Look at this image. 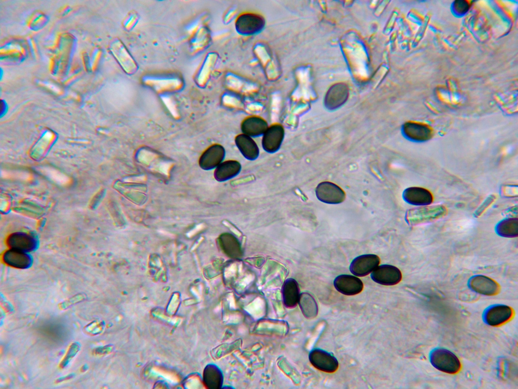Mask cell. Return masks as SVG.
<instances>
[{
    "mask_svg": "<svg viewBox=\"0 0 518 389\" xmlns=\"http://www.w3.org/2000/svg\"><path fill=\"white\" fill-rule=\"evenodd\" d=\"M447 210L443 205L425 206L409 210L406 218L412 225L429 222L442 218Z\"/></svg>",
    "mask_w": 518,
    "mask_h": 389,
    "instance_id": "1",
    "label": "cell"
},
{
    "mask_svg": "<svg viewBox=\"0 0 518 389\" xmlns=\"http://www.w3.org/2000/svg\"><path fill=\"white\" fill-rule=\"evenodd\" d=\"M431 364L438 370L449 374L459 372L461 364L457 356L449 350L437 348L430 355Z\"/></svg>",
    "mask_w": 518,
    "mask_h": 389,
    "instance_id": "2",
    "label": "cell"
},
{
    "mask_svg": "<svg viewBox=\"0 0 518 389\" xmlns=\"http://www.w3.org/2000/svg\"><path fill=\"white\" fill-rule=\"evenodd\" d=\"M311 364L316 369L327 373H333L338 367V362L331 353L319 348L312 350L309 355Z\"/></svg>",
    "mask_w": 518,
    "mask_h": 389,
    "instance_id": "3",
    "label": "cell"
},
{
    "mask_svg": "<svg viewBox=\"0 0 518 389\" xmlns=\"http://www.w3.org/2000/svg\"><path fill=\"white\" fill-rule=\"evenodd\" d=\"M370 277L373 281L378 284L392 286L401 281L402 274L400 269L395 266L382 264L377 266L371 272Z\"/></svg>",
    "mask_w": 518,
    "mask_h": 389,
    "instance_id": "4",
    "label": "cell"
},
{
    "mask_svg": "<svg viewBox=\"0 0 518 389\" xmlns=\"http://www.w3.org/2000/svg\"><path fill=\"white\" fill-rule=\"evenodd\" d=\"M317 198L327 204H336L342 203L346 198L344 191L338 186L330 182L319 183L316 189Z\"/></svg>",
    "mask_w": 518,
    "mask_h": 389,
    "instance_id": "5",
    "label": "cell"
},
{
    "mask_svg": "<svg viewBox=\"0 0 518 389\" xmlns=\"http://www.w3.org/2000/svg\"><path fill=\"white\" fill-rule=\"evenodd\" d=\"M263 18L257 14L246 13L240 15L235 22L237 31L242 34H252L260 31L264 27Z\"/></svg>",
    "mask_w": 518,
    "mask_h": 389,
    "instance_id": "6",
    "label": "cell"
},
{
    "mask_svg": "<svg viewBox=\"0 0 518 389\" xmlns=\"http://www.w3.org/2000/svg\"><path fill=\"white\" fill-rule=\"evenodd\" d=\"M380 263L379 257L372 254H364L355 258L351 263L350 270L354 275L364 277L373 271Z\"/></svg>",
    "mask_w": 518,
    "mask_h": 389,
    "instance_id": "7",
    "label": "cell"
},
{
    "mask_svg": "<svg viewBox=\"0 0 518 389\" xmlns=\"http://www.w3.org/2000/svg\"><path fill=\"white\" fill-rule=\"evenodd\" d=\"M333 285L337 291L349 296L358 294L363 289V284L361 280L349 275L337 276L334 280Z\"/></svg>",
    "mask_w": 518,
    "mask_h": 389,
    "instance_id": "8",
    "label": "cell"
},
{
    "mask_svg": "<svg viewBox=\"0 0 518 389\" xmlns=\"http://www.w3.org/2000/svg\"><path fill=\"white\" fill-rule=\"evenodd\" d=\"M512 308L506 305H495L488 308L484 314V319L489 325L497 326L509 321L512 317Z\"/></svg>",
    "mask_w": 518,
    "mask_h": 389,
    "instance_id": "9",
    "label": "cell"
},
{
    "mask_svg": "<svg viewBox=\"0 0 518 389\" xmlns=\"http://www.w3.org/2000/svg\"><path fill=\"white\" fill-rule=\"evenodd\" d=\"M469 286L473 291L487 296L495 295L499 291V286L496 282L482 275L472 277L469 281Z\"/></svg>",
    "mask_w": 518,
    "mask_h": 389,
    "instance_id": "10",
    "label": "cell"
},
{
    "mask_svg": "<svg viewBox=\"0 0 518 389\" xmlns=\"http://www.w3.org/2000/svg\"><path fill=\"white\" fill-rule=\"evenodd\" d=\"M403 130L407 137L416 141L428 140L433 136L432 129L428 125L419 123H406Z\"/></svg>",
    "mask_w": 518,
    "mask_h": 389,
    "instance_id": "11",
    "label": "cell"
},
{
    "mask_svg": "<svg viewBox=\"0 0 518 389\" xmlns=\"http://www.w3.org/2000/svg\"><path fill=\"white\" fill-rule=\"evenodd\" d=\"M284 305L287 308H293L297 304L300 297V289L296 281L288 278L284 282L281 289Z\"/></svg>",
    "mask_w": 518,
    "mask_h": 389,
    "instance_id": "12",
    "label": "cell"
},
{
    "mask_svg": "<svg viewBox=\"0 0 518 389\" xmlns=\"http://www.w3.org/2000/svg\"><path fill=\"white\" fill-rule=\"evenodd\" d=\"M404 200L409 204L426 206L433 201V196L427 189L420 187H411L406 189L403 193Z\"/></svg>",
    "mask_w": 518,
    "mask_h": 389,
    "instance_id": "13",
    "label": "cell"
},
{
    "mask_svg": "<svg viewBox=\"0 0 518 389\" xmlns=\"http://www.w3.org/2000/svg\"><path fill=\"white\" fill-rule=\"evenodd\" d=\"M348 91L345 85L334 86L325 97V105L329 109H334L341 105L347 100Z\"/></svg>",
    "mask_w": 518,
    "mask_h": 389,
    "instance_id": "14",
    "label": "cell"
},
{
    "mask_svg": "<svg viewBox=\"0 0 518 389\" xmlns=\"http://www.w3.org/2000/svg\"><path fill=\"white\" fill-rule=\"evenodd\" d=\"M224 376L222 370L214 364H208L203 372V381L208 388L218 389L222 387Z\"/></svg>",
    "mask_w": 518,
    "mask_h": 389,
    "instance_id": "15",
    "label": "cell"
},
{
    "mask_svg": "<svg viewBox=\"0 0 518 389\" xmlns=\"http://www.w3.org/2000/svg\"><path fill=\"white\" fill-rule=\"evenodd\" d=\"M113 52L123 68L127 73H133L137 69V65L124 45L120 42L115 43Z\"/></svg>",
    "mask_w": 518,
    "mask_h": 389,
    "instance_id": "16",
    "label": "cell"
},
{
    "mask_svg": "<svg viewBox=\"0 0 518 389\" xmlns=\"http://www.w3.org/2000/svg\"><path fill=\"white\" fill-rule=\"evenodd\" d=\"M144 82L159 91L176 90L179 89L182 85L181 80L176 77L148 76L144 77Z\"/></svg>",
    "mask_w": 518,
    "mask_h": 389,
    "instance_id": "17",
    "label": "cell"
},
{
    "mask_svg": "<svg viewBox=\"0 0 518 389\" xmlns=\"http://www.w3.org/2000/svg\"><path fill=\"white\" fill-rule=\"evenodd\" d=\"M298 304L303 315L307 319H313L318 314V308L314 298L309 293H300Z\"/></svg>",
    "mask_w": 518,
    "mask_h": 389,
    "instance_id": "18",
    "label": "cell"
},
{
    "mask_svg": "<svg viewBox=\"0 0 518 389\" xmlns=\"http://www.w3.org/2000/svg\"><path fill=\"white\" fill-rule=\"evenodd\" d=\"M222 156V150L219 146H211L206 150L201 155L200 165L204 169L213 167L219 163Z\"/></svg>",
    "mask_w": 518,
    "mask_h": 389,
    "instance_id": "19",
    "label": "cell"
},
{
    "mask_svg": "<svg viewBox=\"0 0 518 389\" xmlns=\"http://www.w3.org/2000/svg\"><path fill=\"white\" fill-rule=\"evenodd\" d=\"M498 234L504 237L514 238L518 235V220L509 218L500 222L497 226Z\"/></svg>",
    "mask_w": 518,
    "mask_h": 389,
    "instance_id": "20",
    "label": "cell"
},
{
    "mask_svg": "<svg viewBox=\"0 0 518 389\" xmlns=\"http://www.w3.org/2000/svg\"><path fill=\"white\" fill-rule=\"evenodd\" d=\"M221 241L222 248L225 250L226 254L231 256V251H232V256H238L237 253L238 254L239 253L240 247L239 243L235 237L229 234L224 235L222 236Z\"/></svg>",
    "mask_w": 518,
    "mask_h": 389,
    "instance_id": "21",
    "label": "cell"
},
{
    "mask_svg": "<svg viewBox=\"0 0 518 389\" xmlns=\"http://www.w3.org/2000/svg\"><path fill=\"white\" fill-rule=\"evenodd\" d=\"M5 260L12 266L23 267L28 263V258L24 254L17 251H9L5 255Z\"/></svg>",
    "mask_w": 518,
    "mask_h": 389,
    "instance_id": "22",
    "label": "cell"
},
{
    "mask_svg": "<svg viewBox=\"0 0 518 389\" xmlns=\"http://www.w3.org/2000/svg\"><path fill=\"white\" fill-rule=\"evenodd\" d=\"M79 348V345L77 343H72L69 346L66 355L60 363V368H64L65 367L72 359L77 354Z\"/></svg>",
    "mask_w": 518,
    "mask_h": 389,
    "instance_id": "23",
    "label": "cell"
},
{
    "mask_svg": "<svg viewBox=\"0 0 518 389\" xmlns=\"http://www.w3.org/2000/svg\"><path fill=\"white\" fill-rule=\"evenodd\" d=\"M32 242L26 237L17 236L12 238V244L17 248L21 249H29L31 247Z\"/></svg>",
    "mask_w": 518,
    "mask_h": 389,
    "instance_id": "24",
    "label": "cell"
},
{
    "mask_svg": "<svg viewBox=\"0 0 518 389\" xmlns=\"http://www.w3.org/2000/svg\"><path fill=\"white\" fill-rule=\"evenodd\" d=\"M85 297L86 296L85 295L82 294H77L59 304L58 306L60 309L64 310L76 303L84 300Z\"/></svg>",
    "mask_w": 518,
    "mask_h": 389,
    "instance_id": "25",
    "label": "cell"
},
{
    "mask_svg": "<svg viewBox=\"0 0 518 389\" xmlns=\"http://www.w3.org/2000/svg\"><path fill=\"white\" fill-rule=\"evenodd\" d=\"M103 329V324L98 321H94L84 327L86 333L92 335L100 333Z\"/></svg>",
    "mask_w": 518,
    "mask_h": 389,
    "instance_id": "26",
    "label": "cell"
},
{
    "mask_svg": "<svg viewBox=\"0 0 518 389\" xmlns=\"http://www.w3.org/2000/svg\"><path fill=\"white\" fill-rule=\"evenodd\" d=\"M495 199V196L494 195H491L488 197L486 200L483 202V203L479 207L477 210L474 213V216L477 217L480 216L486 209L494 202Z\"/></svg>",
    "mask_w": 518,
    "mask_h": 389,
    "instance_id": "27",
    "label": "cell"
},
{
    "mask_svg": "<svg viewBox=\"0 0 518 389\" xmlns=\"http://www.w3.org/2000/svg\"><path fill=\"white\" fill-rule=\"evenodd\" d=\"M454 8L458 13H464L468 9V5L464 1H457L454 3Z\"/></svg>",
    "mask_w": 518,
    "mask_h": 389,
    "instance_id": "28",
    "label": "cell"
},
{
    "mask_svg": "<svg viewBox=\"0 0 518 389\" xmlns=\"http://www.w3.org/2000/svg\"><path fill=\"white\" fill-rule=\"evenodd\" d=\"M72 377V375H68V376H65V377H63V378H60V379H58V380H57V382H61V381H64V380H67V379H69V378H71Z\"/></svg>",
    "mask_w": 518,
    "mask_h": 389,
    "instance_id": "29",
    "label": "cell"
}]
</instances>
